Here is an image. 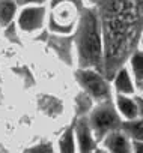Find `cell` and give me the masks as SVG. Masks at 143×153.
Listing matches in <instances>:
<instances>
[{"instance_id":"obj_2","label":"cell","mask_w":143,"mask_h":153,"mask_svg":"<svg viewBox=\"0 0 143 153\" xmlns=\"http://www.w3.org/2000/svg\"><path fill=\"white\" fill-rule=\"evenodd\" d=\"M89 123H91V128L97 140H104V137L109 132L119 129L122 125L115 105L109 99L101 101V104L94 108Z\"/></svg>"},{"instance_id":"obj_14","label":"cell","mask_w":143,"mask_h":153,"mask_svg":"<svg viewBox=\"0 0 143 153\" xmlns=\"http://www.w3.org/2000/svg\"><path fill=\"white\" fill-rule=\"evenodd\" d=\"M45 0H18V3L21 5H42Z\"/></svg>"},{"instance_id":"obj_1","label":"cell","mask_w":143,"mask_h":153,"mask_svg":"<svg viewBox=\"0 0 143 153\" xmlns=\"http://www.w3.org/2000/svg\"><path fill=\"white\" fill-rule=\"evenodd\" d=\"M76 42H77L80 66L98 69L101 66L103 45H101L100 24H98V18L94 9H86L82 14V18L77 27Z\"/></svg>"},{"instance_id":"obj_13","label":"cell","mask_w":143,"mask_h":153,"mask_svg":"<svg viewBox=\"0 0 143 153\" xmlns=\"http://www.w3.org/2000/svg\"><path fill=\"white\" fill-rule=\"evenodd\" d=\"M74 128L76 126H69L60 137L59 140V150L65 153L76 152V140H74Z\"/></svg>"},{"instance_id":"obj_12","label":"cell","mask_w":143,"mask_h":153,"mask_svg":"<svg viewBox=\"0 0 143 153\" xmlns=\"http://www.w3.org/2000/svg\"><path fill=\"white\" fill-rule=\"evenodd\" d=\"M131 69L134 74V81L139 89H143V51H139L131 59Z\"/></svg>"},{"instance_id":"obj_10","label":"cell","mask_w":143,"mask_h":153,"mask_svg":"<svg viewBox=\"0 0 143 153\" xmlns=\"http://www.w3.org/2000/svg\"><path fill=\"white\" fill-rule=\"evenodd\" d=\"M115 87L119 93H124V95H130L134 92V87H133V81L130 78V74L127 69H121L116 75V80H115Z\"/></svg>"},{"instance_id":"obj_7","label":"cell","mask_w":143,"mask_h":153,"mask_svg":"<svg viewBox=\"0 0 143 153\" xmlns=\"http://www.w3.org/2000/svg\"><path fill=\"white\" fill-rule=\"evenodd\" d=\"M104 146L107 147V150L118 152V153H127L131 150L128 135L125 132H119V129L112 131L104 137Z\"/></svg>"},{"instance_id":"obj_16","label":"cell","mask_w":143,"mask_h":153,"mask_svg":"<svg viewBox=\"0 0 143 153\" xmlns=\"http://www.w3.org/2000/svg\"><path fill=\"white\" fill-rule=\"evenodd\" d=\"M137 104H139V114L143 119V99L142 98H137Z\"/></svg>"},{"instance_id":"obj_8","label":"cell","mask_w":143,"mask_h":153,"mask_svg":"<svg viewBox=\"0 0 143 153\" xmlns=\"http://www.w3.org/2000/svg\"><path fill=\"white\" fill-rule=\"evenodd\" d=\"M116 105H118L119 113H121L127 120L136 119V117L139 116V104H137V101H133L131 98L125 96L124 93H119V95H118V98H116Z\"/></svg>"},{"instance_id":"obj_17","label":"cell","mask_w":143,"mask_h":153,"mask_svg":"<svg viewBox=\"0 0 143 153\" xmlns=\"http://www.w3.org/2000/svg\"><path fill=\"white\" fill-rule=\"evenodd\" d=\"M142 45H143V39H142Z\"/></svg>"},{"instance_id":"obj_9","label":"cell","mask_w":143,"mask_h":153,"mask_svg":"<svg viewBox=\"0 0 143 153\" xmlns=\"http://www.w3.org/2000/svg\"><path fill=\"white\" fill-rule=\"evenodd\" d=\"M15 0H0V26H8L17 11Z\"/></svg>"},{"instance_id":"obj_11","label":"cell","mask_w":143,"mask_h":153,"mask_svg":"<svg viewBox=\"0 0 143 153\" xmlns=\"http://www.w3.org/2000/svg\"><path fill=\"white\" fill-rule=\"evenodd\" d=\"M122 131L131 137L133 140H142L143 141V119L142 120H136V119H131L128 122H124L121 125Z\"/></svg>"},{"instance_id":"obj_4","label":"cell","mask_w":143,"mask_h":153,"mask_svg":"<svg viewBox=\"0 0 143 153\" xmlns=\"http://www.w3.org/2000/svg\"><path fill=\"white\" fill-rule=\"evenodd\" d=\"M77 80L82 84V87L95 99L98 101H107L110 96V90L107 83L103 76L91 68H82L77 72Z\"/></svg>"},{"instance_id":"obj_3","label":"cell","mask_w":143,"mask_h":153,"mask_svg":"<svg viewBox=\"0 0 143 153\" xmlns=\"http://www.w3.org/2000/svg\"><path fill=\"white\" fill-rule=\"evenodd\" d=\"M79 3L80 0H53V14L50 17L51 29L60 33H68L73 30Z\"/></svg>"},{"instance_id":"obj_5","label":"cell","mask_w":143,"mask_h":153,"mask_svg":"<svg viewBox=\"0 0 143 153\" xmlns=\"http://www.w3.org/2000/svg\"><path fill=\"white\" fill-rule=\"evenodd\" d=\"M45 20V8L42 5H33V6H26L18 17V26L27 32H36L44 26Z\"/></svg>"},{"instance_id":"obj_15","label":"cell","mask_w":143,"mask_h":153,"mask_svg":"<svg viewBox=\"0 0 143 153\" xmlns=\"http://www.w3.org/2000/svg\"><path fill=\"white\" fill-rule=\"evenodd\" d=\"M133 147H134L136 152H143V141L142 140H134Z\"/></svg>"},{"instance_id":"obj_6","label":"cell","mask_w":143,"mask_h":153,"mask_svg":"<svg viewBox=\"0 0 143 153\" xmlns=\"http://www.w3.org/2000/svg\"><path fill=\"white\" fill-rule=\"evenodd\" d=\"M76 134L79 140V150L80 152H91L95 147V135L91 128L89 120L79 119L76 123Z\"/></svg>"}]
</instances>
